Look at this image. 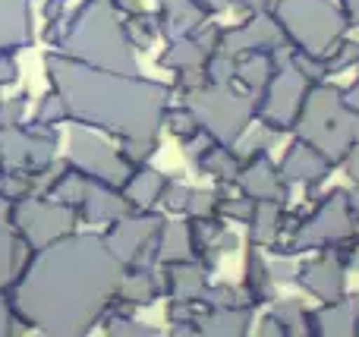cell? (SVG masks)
I'll list each match as a JSON object with an SVG mask.
<instances>
[{"label":"cell","mask_w":359,"mask_h":337,"mask_svg":"<svg viewBox=\"0 0 359 337\" xmlns=\"http://www.w3.org/2000/svg\"><path fill=\"white\" fill-rule=\"evenodd\" d=\"M328 170H331L328 158H325L318 149H312L309 142L297 139V142L284 151V158H280L278 174H280V180H284L287 186H293V183L316 186V183H322L325 177H328Z\"/></svg>","instance_id":"obj_16"},{"label":"cell","mask_w":359,"mask_h":337,"mask_svg":"<svg viewBox=\"0 0 359 337\" xmlns=\"http://www.w3.org/2000/svg\"><path fill=\"white\" fill-rule=\"evenodd\" d=\"M297 281L303 284L309 294H316L318 300H337L344 287V268L334 256H322L316 262H309L306 268H297Z\"/></svg>","instance_id":"obj_21"},{"label":"cell","mask_w":359,"mask_h":337,"mask_svg":"<svg viewBox=\"0 0 359 337\" xmlns=\"http://www.w3.org/2000/svg\"><path fill=\"white\" fill-rule=\"evenodd\" d=\"M123 262L101 233H63L35 249L10 284L13 319L54 337L88 334L123 281Z\"/></svg>","instance_id":"obj_1"},{"label":"cell","mask_w":359,"mask_h":337,"mask_svg":"<svg viewBox=\"0 0 359 337\" xmlns=\"http://www.w3.org/2000/svg\"><path fill=\"white\" fill-rule=\"evenodd\" d=\"M161 265L168 262H186L192 259V240H189V221H168L158 240Z\"/></svg>","instance_id":"obj_31"},{"label":"cell","mask_w":359,"mask_h":337,"mask_svg":"<svg viewBox=\"0 0 359 337\" xmlns=\"http://www.w3.org/2000/svg\"><path fill=\"white\" fill-rule=\"evenodd\" d=\"M309 85L312 82L293 67L290 57L280 60L278 69L271 73V79H268V85L262 88L259 98H255V117H259L265 126H271L274 132L293 130L299 111H303V101H306Z\"/></svg>","instance_id":"obj_10"},{"label":"cell","mask_w":359,"mask_h":337,"mask_svg":"<svg viewBox=\"0 0 359 337\" xmlns=\"http://www.w3.org/2000/svg\"><path fill=\"white\" fill-rule=\"evenodd\" d=\"M57 132L54 126H4L0 130V167L19 170V174H35L44 164L54 161Z\"/></svg>","instance_id":"obj_11"},{"label":"cell","mask_w":359,"mask_h":337,"mask_svg":"<svg viewBox=\"0 0 359 337\" xmlns=\"http://www.w3.org/2000/svg\"><path fill=\"white\" fill-rule=\"evenodd\" d=\"M347 231H350L347 193H331L303 224L293 227L280 256H299L306 249H325V246L337 243L341 237H347Z\"/></svg>","instance_id":"obj_12"},{"label":"cell","mask_w":359,"mask_h":337,"mask_svg":"<svg viewBox=\"0 0 359 337\" xmlns=\"http://www.w3.org/2000/svg\"><path fill=\"white\" fill-rule=\"evenodd\" d=\"M44 69L73 123L104 130L117 139H149L164 126V111L170 104V88L164 82L88 67L60 50L44 57Z\"/></svg>","instance_id":"obj_2"},{"label":"cell","mask_w":359,"mask_h":337,"mask_svg":"<svg viewBox=\"0 0 359 337\" xmlns=\"http://www.w3.org/2000/svg\"><path fill=\"white\" fill-rule=\"evenodd\" d=\"M274 142V130L271 126H265V123H259L255 130H246L240 139L233 142V149H236V155L243 158V161H249V158H255V155H268V145Z\"/></svg>","instance_id":"obj_33"},{"label":"cell","mask_w":359,"mask_h":337,"mask_svg":"<svg viewBox=\"0 0 359 337\" xmlns=\"http://www.w3.org/2000/svg\"><path fill=\"white\" fill-rule=\"evenodd\" d=\"M67 161L73 164L82 177L107 183V186H117V189H123V183L130 180V174L136 170L120 155V149H114L107 139L92 132V126H86V123H73V130H69Z\"/></svg>","instance_id":"obj_9"},{"label":"cell","mask_w":359,"mask_h":337,"mask_svg":"<svg viewBox=\"0 0 359 337\" xmlns=\"http://www.w3.org/2000/svg\"><path fill=\"white\" fill-rule=\"evenodd\" d=\"M186 212H189V218H205V214H215V193H211V189H189Z\"/></svg>","instance_id":"obj_40"},{"label":"cell","mask_w":359,"mask_h":337,"mask_svg":"<svg viewBox=\"0 0 359 337\" xmlns=\"http://www.w3.org/2000/svg\"><path fill=\"white\" fill-rule=\"evenodd\" d=\"M268 268H271L274 281H297V268H293L290 256L284 259H268Z\"/></svg>","instance_id":"obj_42"},{"label":"cell","mask_w":359,"mask_h":337,"mask_svg":"<svg viewBox=\"0 0 359 337\" xmlns=\"http://www.w3.org/2000/svg\"><path fill=\"white\" fill-rule=\"evenodd\" d=\"M271 16L287 44L316 57H331L344 35V16L331 0H274Z\"/></svg>","instance_id":"obj_5"},{"label":"cell","mask_w":359,"mask_h":337,"mask_svg":"<svg viewBox=\"0 0 359 337\" xmlns=\"http://www.w3.org/2000/svg\"><path fill=\"white\" fill-rule=\"evenodd\" d=\"M111 6L117 13H136V10H142V0H111Z\"/></svg>","instance_id":"obj_46"},{"label":"cell","mask_w":359,"mask_h":337,"mask_svg":"<svg viewBox=\"0 0 359 337\" xmlns=\"http://www.w3.org/2000/svg\"><path fill=\"white\" fill-rule=\"evenodd\" d=\"M57 50L79 63L114 73H139L136 48H133L126 25L120 22L111 0H82L57 35Z\"/></svg>","instance_id":"obj_3"},{"label":"cell","mask_w":359,"mask_h":337,"mask_svg":"<svg viewBox=\"0 0 359 337\" xmlns=\"http://www.w3.org/2000/svg\"><path fill=\"white\" fill-rule=\"evenodd\" d=\"M107 334H117V337H155L158 331L149 325H142V322L130 319V315L123 312H114L111 319H107Z\"/></svg>","instance_id":"obj_37"},{"label":"cell","mask_w":359,"mask_h":337,"mask_svg":"<svg viewBox=\"0 0 359 337\" xmlns=\"http://www.w3.org/2000/svg\"><path fill=\"white\" fill-rule=\"evenodd\" d=\"M25 107H29V95L25 92L13 95V98H0V130H4V126L22 123Z\"/></svg>","instance_id":"obj_38"},{"label":"cell","mask_w":359,"mask_h":337,"mask_svg":"<svg viewBox=\"0 0 359 337\" xmlns=\"http://www.w3.org/2000/svg\"><path fill=\"white\" fill-rule=\"evenodd\" d=\"M344 104H347L350 111H359V82H356L353 88H350L347 95H344Z\"/></svg>","instance_id":"obj_47"},{"label":"cell","mask_w":359,"mask_h":337,"mask_svg":"<svg viewBox=\"0 0 359 337\" xmlns=\"http://www.w3.org/2000/svg\"><path fill=\"white\" fill-rule=\"evenodd\" d=\"M278 69L274 54H243L233 57V82H240L243 92H249L252 98H259V92L268 85L271 73Z\"/></svg>","instance_id":"obj_26"},{"label":"cell","mask_w":359,"mask_h":337,"mask_svg":"<svg viewBox=\"0 0 359 337\" xmlns=\"http://www.w3.org/2000/svg\"><path fill=\"white\" fill-rule=\"evenodd\" d=\"M230 4L243 6V10H249V13H271L274 0H230Z\"/></svg>","instance_id":"obj_44"},{"label":"cell","mask_w":359,"mask_h":337,"mask_svg":"<svg viewBox=\"0 0 359 337\" xmlns=\"http://www.w3.org/2000/svg\"><path fill=\"white\" fill-rule=\"evenodd\" d=\"M164 126H168L177 139H189V136H196V132L202 130L198 120H196V114H192L186 104H180V107L168 104V111H164Z\"/></svg>","instance_id":"obj_34"},{"label":"cell","mask_w":359,"mask_h":337,"mask_svg":"<svg viewBox=\"0 0 359 337\" xmlns=\"http://www.w3.org/2000/svg\"><path fill=\"white\" fill-rule=\"evenodd\" d=\"M25 243L10 224V202L0 199V337L13 331V309H10V284L13 277L22 271L25 259Z\"/></svg>","instance_id":"obj_14"},{"label":"cell","mask_w":359,"mask_h":337,"mask_svg":"<svg viewBox=\"0 0 359 337\" xmlns=\"http://www.w3.org/2000/svg\"><path fill=\"white\" fill-rule=\"evenodd\" d=\"M32 6L29 0H0V50H22L32 44Z\"/></svg>","instance_id":"obj_19"},{"label":"cell","mask_w":359,"mask_h":337,"mask_svg":"<svg viewBox=\"0 0 359 337\" xmlns=\"http://www.w3.org/2000/svg\"><path fill=\"white\" fill-rule=\"evenodd\" d=\"M198 6H202L205 16H215V13H224L230 6V0H196Z\"/></svg>","instance_id":"obj_45"},{"label":"cell","mask_w":359,"mask_h":337,"mask_svg":"<svg viewBox=\"0 0 359 337\" xmlns=\"http://www.w3.org/2000/svg\"><path fill=\"white\" fill-rule=\"evenodd\" d=\"M164 180H168V177H164L161 170H151V167H145V164L133 170L130 180L123 183V195L133 212H151V208L158 205V199H161Z\"/></svg>","instance_id":"obj_24"},{"label":"cell","mask_w":359,"mask_h":337,"mask_svg":"<svg viewBox=\"0 0 359 337\" xmlns=\"http://www.w3.org/2000/svg\"><path fill=\"white\" fill-rule=\"evenodd\" d=\"M236 186L249 195V199H268V202H284L287 195V183L280 180L278 167L268 161V155H255L249 158L240 167V177H236Z\"/></svg>","instance_id":"obj_17"},{"label":"cell","mask_w":359,"mask_h":337,"mask_svg":"<svg viewBox=\"0 0 359 337\" xmlns=\"http://www.w3.org/2000/svg\"><path fill=\"white\" fill-rule=\"evenodd\" d=\"M344 6H347V13L359 22V0H344Z\"/></svg>","instance_id":"obj_48"},{"label":"cell","mask_w":359,"mask_h":337,"mask_svg":"<svg viewBox=\"0 0 359 337\" xmlns=\"http://www.w3.org/2000/svg\"><path fill=\"white\" fill-rule=\"evenodd\" d=\"M297 139L318 149L331 164L347 158V151L359 142V120L350 114V107L341 101V92L331 85H316L312 82L306 92L303 111L293 123Z\"/></svg>","instance_id":"obj_4"},{"label":"cell","mask_w":359,"mask_h":337,"mask_svg":"<svg viewBox=\"0 0 359 337\" xmlns=\"http://www.w3.org/2000/svg\"><path fill=\"white\" fill-rule=\"evenodd\" d=\"M10 224L35 252L73 231L76 208L63 205L50 195H22V199L10 202Z\"/></svg>","instance_id":"obj_8"},{"label":"cell","mask_w":359,"mask_h":337,"mask_svg":"<svg viewBox=\"0 0 359 337\" xmlns=\"http://www.w3.org/2000/svg\"><path fill=\"white\" fill-rule=\"evenodd\" d=\"M67 4L69 0H44L41 16L48 19V22H60V19H67Z\"/></svg>","instance_id":"obj_43"},{"label":"cell","mask_w":359,"mask_h":337,"mask_svg":"<svg viewBox=\"0 0 359 337\" xmlns=\"http://www.w3.org/2000/svg\"><path fill=\"white\" fill-rule=\"evenodd\" d=\"M158 151V136H149V139H123L120 145V155L133 164V167H142L151 155Z\"/></svg>","instance_id":"obj_36"},{"label":"cell","mask_w":359,"mask_h":337,"mask_svg":"<svg viewBox=\"0 0 359 337\" xmlns=\"http://www.w3.org/2000/svg\"><path fill=\"white\" fill-rule=\"evenodd\" d=\"M271 284H274V277H271V268H268V259L262 256L259 249H252L249 259H246V281H243V290H246V296L252 300V306L255 303H271L274 300Z\"/></svg>","instance_id":"obj_30"},{"label":"cell","mask_w":359,"mask_h":337,"mask_svg":"<svg viewBox=\"0 0 359 337\" xmlns=\"http://www.w3.org/2000/svg\"><path fill=\"white\" fill-rule=\"evenodd\" d=\"M205 13L196 0H158V29L168 41L186 38L205 25Z\"/></svg>","instance_id":"obj_20"},{"label":"cell","mask_w":359,"mask_h":337,"mask_svg":"<svg viewBox=\"0 0 359 337\" xmlns=\"http://www.w3.org/2000/svg\"><path fill=\"white\" fill-rule=\"evenodd\" d=\"M252 325V306H205L198 315V334L236 337Z\"/></svg>","instance_id":"obj_22"},{"label":"cell","mask_w":359,"mask_h":337,"mask_svg":"<svg viewBox=\"0 0 359 337\" xmlns=\"http://www.w3.org/2000/svg\"><path fill=\"white\" fill-rule=\"evenodd\" d=\"M186 199H189V189L177 180H164V189H161V205L168 212H186Z\"/></svg>","instance_id":"obj_39"},{"label":"cell","mask_w":359,"mask_h":337,"mask_svg":"<svg viewBox=\"0 0 359 337\" xmlns=\"http://www.w3.org/2000/svg\"><path fill=\"white\" fill-rule=\"evenodd\" d=\"M287 38L280 32L278 19L271 13H252L246 22L221 29V41L217 50L227 57H243V54H284Z\"/></svg>","instance_id":"obj_13"},{"label":"cell","mask_w":359,"mask_h":337,"mask_svg":"<svg viewBox=\"0 0 359 337\" xmlns=\"http://www.w3.org/2000/svg\"><path fill=\"white\" fill-rule=\"evenodd\" d=\"M123 25H126V35H130V41L136 50H145L158 35H161L158 16H151V13H145V10L130 13V22H123Z\"/></svg>","instance_id":"obj_32"},{"label":"cell","mask_w":359,"mask_h":337,"mask_svg":"<svg viewBox=\"0 0 359 337\" xmlns=\"http://www.w3.org/2000/svg\"><path fill=\"white\" fill-rule=\"evenodd\" d=\"M312 334H350L356 325V300H328L318 312H309Z\"/></svg>","instance_id":"obj_27"},{"label":"cell","mask_w":359,"mask_h":337,"mask_svg":"<svg viewBox=\"0 0 359 337\" xmlns=\"http://www.w3.org/2000/svg\"><path fill=\"white\" fill-rule=\"evenodd\" d=\"M19 79V63L13 50H0V85H10Z\"/></svg>","instance_id":"obj_41"},{"label":"cell","mask_w":359,"mask_h":337,"mask_svg":"<svg viewBox=\"0 0 359 337\" xmlns=\"http://www.w3.org/2000/svg\"><path fill=\"white\" fill-rule=\"evenodd\" d=\"M284 202H268L259 199L249 212V243L252 246H274L278 233L284 231V212H280Z\"/></svg>","instance_id":"obj_25"},{"label":"cell","mask_w":359,"mask_h":337,"mask_svg":"<svg viewBox=\"0 0 359 337\" xmlns=\"http://www.w3.org/2000/svg\"><path fill=\"white\" fill-rule=\"evenodd\" d=\"M76 212H79L82 221H88V224H111V221L130 214L133 208H130V202H126L123 189L107 186V183L88 180L86 177L82 199H79V205H76Z\"/></svg>","instance_id":"obj_15"},{"label":"cell","mask_w":359,"mask_h":337,"mask_svg":"<svg viewBox=\"0 0 359 337\" xmlns=\"http://www.w3.org/2000/svg\"><path fill=\"white\" fill-rule=\"evenodd\" d=\"M186 107L215 142L233 145L255 117V98L233 85H202L186 92Z\"/></svg>","instance_id":"obj_6"},{"label":"cell","mask_w":359,"mask_h":337,"mask_svg":"<svg viewBox=\"0 0 359 337\" xmlns=\"http://www.w3.org/2000/svg\"><path fill=\"white\" fill-rule=\"evenodd\" d=\"M63 120H69L67 104H63V98L57 92H48L41 101H38L35 123L38 126H57V123H63Z\"/></svg>","instance_id":"obj_35"},{"label":"cell","mask_w":359,"mask_h":337,"mask_svg":"<svg viewBox=\"0 0 359 337\" xmlns=\"http://www.w3.org/2000/svg\"><path fill=\"white\" fill-rule=\"evenodd\" d=\"M196 167L202 174L215 177L217 183H236L240 177V167H243V158L236 155L233 145H224V142H211L202 155L196 158Z\"/></svg>","instance_id":"obj_28"},{"label":"cell","mask_w":359,"mask_h":337,"mask_svg":"<svg viewBox=\"0 0 359 337\" xmlns=\"http://www.w3.org/2000/svg\"><path fill=\"white\" fill-rule=\"evenodd\" d=\"M205 265L196 259H186V262H168L164 268H158L161 275V294L168 300H202L205 287Z\"/></svg>","instance_id":"obj_18"},{"label":"cell","mask_w":359,"mask_h":337,"mask_svg":"<svg viewBox=\"0 0 359 337\" xmlns=\"http://www.w3.org/2000/svg\"><path fill=\"white\" fill-rule=\"evenodd\" d=\"M262 334H312L309 309L299 300H271V312L262 322Z\"/></svg>","instance_id":"obj_23"},{"label":"cell","mask_w":359,"mask_h":337,"mask_svg":"<svg viewBox=\"0 0 359 337\" xmlns=\"http://www.w3.org/2000/svg\"><path fill=\"white\" fill-rule=\"evenodd\" d=\"M168 221L151 208V212H130L123 218L111 221L104 240L111 252L123 262V268H155L161 265L158 240Z\"/></svg>","instance_id":"obj_7"},{"label":"cell","mask_w":359,"mask_h":337,"mask_svg":"<svg viewBox=\"0 0 359 337\" xmlns=\"http://www.w3.org/2000/svg\"><path fill=\"white\" fill-rule=\"evenodd\" d=\"M208 50L202 48V41H198L196 35H186V38H174V41L168 44V50H164L161 57H158V67L164 69H189V67H205V60H208Z\"/></svg>","instance_id":"obj_29"}]
</instances>
